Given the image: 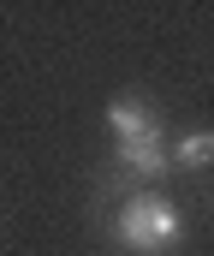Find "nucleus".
<instances>
[{
    "label": "nucleus",
    "instance_id": "nucleus-1",
    "mask_svg": "<svg viewBox=\"0 0 214 256\" xmlns=\"http://www.w3.org/2000/svg\"><path fill=\"white\" fill-rule=\"evenodd\" d=\"M113 238H119V250H131V256H167V250L185 244V220H179V208H173L167 196L137 191L125 208H119Z\"/></svg>",
    "mask_w": 214,
    "mask_h": 256
},
{
    "label": "nucleus",
    "instance_id": "nucleus-2",
    "mask_svg": "<svg viewBox=\"0 0 214 256\" xmlns=\"http://www.w3.org/2000/svg\"><path fill=\"white\" fill-rule=\"evenodd\" d=\"M107 126L119 131V143L161 137V120H155V108H149V102H137V96H113V102H107Z\"/></svg>",
    "mask_w": 214,
    "mask_h": 256
},
{
    "label": "nucleus",
    "instance_id": "nucleus-3",
    "mask_svg": "<svg viewBox=\"0 0 214 256\" xmlns=\"http://www.w3.org/2000/svg\"><path fill=\"white\" fill-rule=\"evenodd\" d=\"M119 167H131L143 179H161L167 167H173V149H167V137H143V143H119Z\"/></svg>",
    "mask_w": 214,
    "mask_h": 256
},
{
    "label": "nucleus",
    "instance_id": "nucleus-4",
    "mask_svg": "<svg viewBox=\"0 0 214 256\" xmlns=\"http://www.w3.org/2000/svg\"><path fill=\"white\" fill-rule=\"evenodd\" d=\"M214 161V131H185L173 143V167H209Z\"/></svg>",
    "mask_w": 214,
    "mask_h": 256
}]
</instances>
